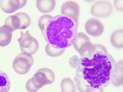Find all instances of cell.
<instances>
[{
  "mask_svg": "<svg viewBox=\"0 0 123 92\" xmlns=\"http://www.w3.org/2000/svg\"><path fill=\"white\" fill-rule=\"evenodd\" d=\"M68 61L76 70L75 82L82 84L88 92L110 85L116 72V62L109 52L96 51L81 56L75 55Z\"/></svg>",
  "mask_w": 123,
  "mask_h": 92,
  "instance_id": "1",
  "label": "cell"
},
{
  "mask_svg": "<svg viewBox=\"0 0 123 92\" xmlns=\"http://www.w3.org/2000/svg\"><path fill=\"white\" fill-rule=\"evenodd\" d=\"M76 23L62 15L53 17L48 21L42 32L44 39L56 49H65L74 43L78 34Z\"/></svg>",
  "mask_w": 123,
  "mask_h": 92,
  "instance_id": "2",
  "label": "cell"
},
{
  "mask_svg": "<svg viewBox=\"0 0 123 92\" xmlns=\"http://www.w3.org/2000/svg\"><path fill=\"white\" fill-rule=\"evenodd\" d=\"M55 80V75L52 70L41 68L27 80L26 89L29 92H36L45 86L52 83Z\"/></svg>",
  "mask_w": 123,
  "mask_h": 92,
  "instance_id": "3",
  "label": "cell"
},
{
  "mask_svg": "<svg viewBox=\"0 0 123 92\" xmlns=\"http://www.w3.org/2000/svg\"><path fill=\"white\" fill-rule=\"evenodd\" d=\"M18 41L22 53H27L32 55H34L38 50V41L31 35L28 31L21 32Z\"/></svg>",
  "mask_w": 123,
  "mask_h": 92,
  "instance_id": "4",
  "label": "cell"
},
{
  "mask_svg": "<svg viewBox=\"0 0 123 92\" xmlns=\"http://www.w3.org/2000/svg\"><path fill=\"white\" fill-rule=\"evenodd\" d=\"M34 63L32 55L25 53L18 54L13 61V68L17 74L24 75L27 74Z\"/></svg>",
  "mask_w": 123,
  "mask_h": 92,
  "instance_id": "5",
  "label": "cell"
},
{
  "mask_svg": "<svg viewBox=\"0 0 123 92\" xmlns=\"http://www.w3.org/2000/svg\"><path fill=\"white\" fill-rule=\"evenodd\" d=\"M113 10V5L110 1L101 0L93 3L91 7L90 12L96 17L106 18L111 15Z\"/></svg>",
  "mask_w": 123,
  "mask_h": 92,
  "instance_id": "6",
  "label": "cell"
},
{
  "mask_svg": "<svg viewBox=\"0 0 123 92\" xmlns=\"http://www.w3.org/2000/svg\"><path fill=\"white\" fill-rule=\"evenodd\" d=\"M80 11V6L78 3L72 0L65 2L61 7L62 14L72 20L78 27Z\"/></svg>",
  "mask_w": 123,
  "mask_h": 92,
  "instance_id": "7",
  "label": "cell"
},
{
  "mask_svg": "<svg viewBox=\"0 0 123 92\" xmlns=\"http://www.w3.org/2000/svg\"><path fill=\"white\" fill-rule=\"evenodd\" d=\"M85 29L88 34L94 37L102 35L105 29L103 23L95 18L88 19L86 22Z\"/></svg>",
  "mask_w": 123,
  "mask_h": 92,
  "instance_id": "8",
  "label": "cell"
},
{
  "mask_svg": "<svg viewBox=\"0 0 123 92\" xmlns=\"http://www.w3.org/2000/svg\"><path fill=\"white\" fill-rule=\"evenodd\" d=\"M27 2L25 0H1L0 7L4 12L12 13L24 7Z\"/></svg>",
  "mask_w": 123,
  "mask_h": 92,
  "instance_id": "9",
  "label": "cell"
},
{
  "mask_svg": "<svg viewBox=\"0 0 123 92\" xmlns=\"http://www.w3.org/2000/svg\"><path fill=\"white\" fill-rule=\"evenodd\" d=\"M13 32L12 29L8 25H4L0 27V46L4 47L9 45L12 39Z\"/></svg>",
  "mask_w": 123,
  "mask_h": 92,
  "instance_id": "10",
  "label": "cell"
},
{
  "mask_svg": "<svg viewBox=\"0 0 123 92\" xmlns=\"http://www.w3.org/2000/svg\"><path fill=\"white\" fill-rule=\"evenodd\" d=\"M55 0H37L36 6L38 10L42 13H48L53 11L55 7Z\"/></svg>",
  "mask_w": 123,
  "mask_h": 92,
  "instance_id": "11",
  "label": "cell"
},
{
  "mask_svg": "<svg viewBox=\"0 0 123 92\" xmlns=\"http://www.w3.org/2000/svg\"><path fill=\"white\" fill-rule=\"evenodd\" d=\"M123 61H119L117 63L116 72L111 84L115 87H120L123 85Z\"/></svg>",
  "mask_w": 123,
  "mask_h": 92,
  "instance_id": "12",
  "label": "cell"
},
{
  "mask_svg": "<svg viewBox=\"0 0 123 92\" xmlns=\"http://www.w3.org/2000/svg\"><path fill=\"white\" fill-rule=\"evenodd\" d=\"M111 41L113 46L117 48H123V30L119 29L111 34Z\"/></svg>",
  "mask_w": 123,
  "mask_h": 92,
  "instance_id": "13",
  "label": "cell"
},
{
  "mask_svg": "<svg viewBox=\"0 0 123 92\" xmlns=\"http://www.w3.org/2000/svg\"><path fill=\"white\" fill-rule=\"evenodd\" d=\"M62 92H76V84L73 80L70 78H65L61 82Z\"/></svg>",
  "mask_w": 123,
  "mask_h": 92,
  "instance_id": "14",
  "label": "cell"
},
{
  "mask_svg": "<svg viewBox=\"0 0 123 92\" xmlns=\"http://www.w3.org/2000/svg\"><path fill=\"white\" fill-rule=\"evenodd\" d=\"M10 88L11 82L9 76L0 70V92H9Z\"/></svg>",
  "mask_w": 123,
  "mask_h": 92,
  "instance_id": "15",
  "label": "cell"
},
{
  "mask_svg": "<svg viewBox=\"0 0 123 92\" xmlns=\"http://www.w3.org/2000/svg\"><path fill=\"white\" fill-rule=\"evenodd\" d=\"M15 15L18 17L20 22V26L18 30H24L28 28L31 23L30 16L24 12H20Z\"/></svg>",
  "mask_w": 123,
  "mask_h": 92,
  "instance_id": "16",
  "label": "cell"
},
{
  "mask_svg": "<svg viewBox=\"0 0 123 92\" xmlns=\"http://www.w3.org/2000/svg\"><path fill=\"white\" fill-rule=\"evenodd\" d=\"M5 25L10 26L12 29L13 31L19 29L20 26V22L18 17L14 14L10 15L6 18Z\"/></svg>",
  "mask_w": 123,
  "mask_h": 92,
  "instance_id": "17",
  "label": "cell"
},
{
  "mask_svg": "<svg viewBox=\"0 0 123 92\" xmlns=\"http://www.w3.org/2000/svg\"><path fill=\"white\" fill-rule=\"evenodd\" d=\"M45 50L49 56L56 57L62 55L65 52V49H56L47 44L45 45Z\"/></svg>",
  "mask_w": 123,
  "mask_h": 92,
  "instance_id": "18",
  "label": "cell"
},
{
  "mask_svg": "<svg viewBox=\"0 0 123 92\" xmlns=\"http://www.w3.org/2000/svg\"><path fill=\"white\" fill-rule=\"evenodd\" d=\"M53 16L51 15L45 14L42 15L40 17L38 21V25L42 32L43 30L44 27L46 23Z\"/></svg>",
  "mask_w": 123,
  "mask_h": 92,
  "instance_id": "19",
  "label": "cell"
},
{
  "mask_svg": "<svg viewBox=\"0 0 123 92\" xmlns=\"http://www.w3.org/2000/svg\"><path fill=\"white\" fill-rule=\"evenodd\" d=\"M115 8L120 11H123V0H115L114 1Z\"/></svg>",
  "mask_w": 123,
  "mask_h": 92,
  "instance_id": "20",
  "label": "cell"
},
{
  "mask_svg": "<svg viewBox=\"0 0 123 92\" xmlns=\"http://www.w3.org/2000/svg\"><path fill=\"white\" fill-rule=\"evenodd\" d=\"M96 47V51H100L104 52H108L107 49L105 46L101 44H95Z\"/></svg>",
  "mask_w": 123,
  "mask_h": 92,
  "instance_id": "21",
  "label": "cell"
},
{
  "mask_svg": "<svg viewBox=\"0 0 123 92\" xmlns=\"http://www.w3.org/2000/svg\"><path fill=\"white\" fill-rule=\"evenodd\" d=\"M104 89H97V90H90L88 92H104Z\"/></svg>",
  "mask_w": 123,
  "mask_h": 92,
  "instance_id": "22",
  "label": "cell"
},
{
  "mask_svg": "<svg viewBox=\"0 0 123 92\" xmlns=\"http://www.w3.org/2000/svg\"><path fill=\"white\" fill-rule=\"evenodd\" d=\"M0 41H1V37H0Z\"/></svg>",
  "mask_w": 123,
  "mask_h": 92,
  "instance_id": "23",
  "label": "cell"
}]
</instances>
